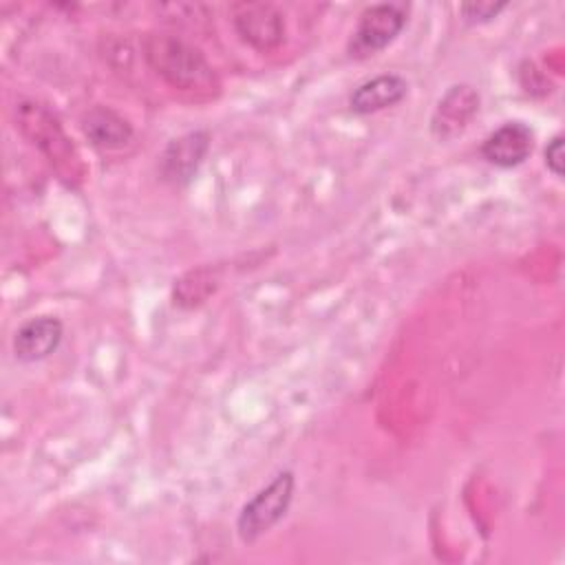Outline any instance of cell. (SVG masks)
Segmentation results:
<instances>
[{
    "label": "cell",
    "mask_w": 565,
    "mask_h": 565,
    "mask_svg": "<svg viewBox=\"0 0 565 565\" xmlns=\"http://www.w3.org/2000/svg\"><path fill=\"white\" fill-rule=\"evenodd\" d=\"M64 335V324L55 316H38L22 322L13 335V355L20 362H40L55 353Z\"/></svg>",
    "instance_id": "cell-8"
},
{
    "label": "cell",
    "mask_w": 565,
    "mask_h": 565,
    "mask_svg": "<svg viewBox=\"0 0 565 565\" xmlns=\"http://www.w3.org/2000/svg\"><path fill=\"white\" fill-rule=\"evenodd\" d=\"M15 115L20 130L44 152L60 179L75 185L82 179V161L57 117L38 102H22Z\"/></svg>",
    "instance_id": "cell-2"
},
{
    "label": "cell",
    "mask_w": 565,
    "mask_h": 565,
    "mask_svg": "<svg viewBox=\"0 0 565 565\" xmlns=\"http://www.w3.org/2000/svg\"><path fill=\"white\" fill-rule=\"evenodd\" d=\"M408 93V82L397 73H384L362 82L349 97V108L355 115H371L399 104Z\"/></svg>",
    "instance_id": "cell-10"
},
{
    "label": "cell",
    "mask_w": 565,
    "mask_h": 565,
    "mask_svg": "<svg viewBox=\"0 0 565 565\" xmlns=\"http://www.w3.org/2000/svg\"><path fill=\"white\" fill-rule=\"evenodd\" d=\"M505 7H508L505 2H492V0L466 2V4H459V13L468 24H483L497 18Z\"/></svg>",
    "instance_id": "cell-12"
},
{
    "label": "cell",
    "mask_w": 565,
    "mask_h": 565,
    "mask_svg": "<svg viewBox=\"0 0 565 565\" xmlns=\"http://www.w3.org/2000/svg\"><path fill=\"white\" fill-rule=\"evenodd\" d=\"M479 110V93L468 84L450 86L439 99L430 128L439 139L459 135Z\"/></svg>",
    "instance_id": "cell-9"
},
{
    "label": "cell",
    "mask_w": 565,
    "mask_h": 565,
    "mask_svg": "<svg viewBox=\"0 0 565 565\" xmlns=\"http://www.w3.org/2000/svg\"><path fill=\"white\" fill-rule=\"evenodd\" d=\"M236 33L258 51H271L285 40L282 13L269 2H238L232 7Z\"/></svg>",
    "instance_id": "cell-5"
},
{
    "label": "cell",
    "mask_w": 565,
    "mask_h": 565,
    "mask_svg": "<svg viewBox=\"0 0 565 565\" xmlns=\"http://www.w3.org/2000/svg\"><path fill=\"white\" fill-rule=\"evenodd\" d=\"M82 130L86 139L104 150H115L132 139L130 124L106 106H95L82 117Z\"/></svg>",
    "instance_id": "cell-11"
},
{
    "label": "cell",
    "mask_w": 565,
    "mask_h": 565,
    "mask_svg": "<svg viewBox=\"0 0 565 565\" xmlns=\"http://www.w3.org/2000/svg\"><path fill=\"white\" fill-rule=\"evenodd\" d=\"M532 148H534L532 128L523 121H505L483 139L481 154L492 166L514 168L530 157Z\"/></svg>",
    "instance_id": "cell-7"
},
{
    "label": "cell",
    "mask_w": 565,
    "mask_h": 565,
    "mask_svg": "<svg viewBox=\"0 0 565 565\" xmlns=\"http://www.w3.org/2000/svg\"><path fill=\"white\" fill-rule=\"evenodd\" d=\"M148 64L174 88L210 95L218 88L216 73L205 55L172 33H148L143 40Z\"/></svg>",
    "instance_id": "cell-1"
},
{
    "label": "cell",
    "mask_w": 565,
    "mask_h": 565,
    "mask_svg": "<svg viewBox=\"0 0 565 565\" xmlns=\"http://www.w3.org/2000/svg\"><path fill=\"white\" fill-rule=\"evenodd\" d=\"M296 490L291 470L278 472L265 488H260L238 512L236 532L243 543H254L267 534L289 510Z\"/></svg>",
    "instance_id": "cell-3"
},
{
    "label": "cell",
    "mask_w": 565,
    "mask_h": 565,
    "mask_svg": "<svg viewBox=\"0 0 565 565\" xmlns=\"http://www.w3.org/2000/svg\"><path fill=\"white\" fill-rule=\"evenodd\" d=\"M563 135H556L550 139L545 146V166L554 177H563V166H565V152H563Z\"/></svg>",
    "instance_id": "cell-13"
},
{
    "label": "cell",
    "mask_w": 565,
    "mask_h": 565,
    "mask_svg": "<svg viewBox=\"0 0 565 565\" xmlns=\"http://www.w3.org/2000/svg\"><path fill=\"white\" fill-rule=\"evenodd\" d=\"M406 20L408 7L404 2H380L366 7L349 40V55L364 60L380 53L402 33Z\"/></svg>",
    "instance_id": "cell-4"
},
{
    "label": "cell",
    "mask_w": 565,
    "mask_h": 565,
    "mask_svg": "<svg viewBox=\"0 0 565 565\" xmlns=\"http://www.w3.org/2000/svg\"><path fill=\"white\" fill-rule=\"evenodd\" d=\"M210 150L207 130H190L172 139L159 157V174L172 185H185L196 174Z\"/></svg>",
    "instance_id": "cell-6"
}]
</instances>
